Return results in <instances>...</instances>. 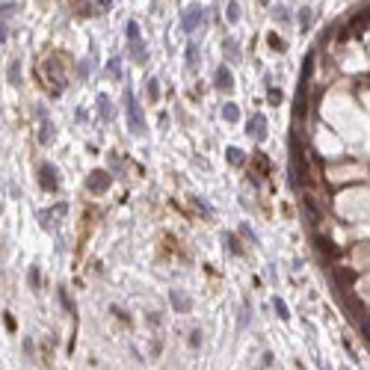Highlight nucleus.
Masks as SVG:
<instances>
[{"instance_id":"f257e3e1","label":"nucleus","mask_w":370,"mask_h":370,"mask_svg":"<svg viewBox=\"0 0 370 370\" xmlns=\"http://www.w3.org/2000/svg\"><path fill=\"white\" fill-rule=\"evenodd\" d=\"M308 181H311V166L305 163L302 148L293 142V184H296V187H302V184H308Z\"/></svg>"},{"instance_id":"f03ea898","label":"nucleus","mask_w":370,"mask_h":370,"mask_svg":"<svg viewBox=\"0 0 370 370\" xmlns=\"http://www.w3.org/2000/svg\"><path fill=\"white\" fill-rule=\"evenodd\" d=\"M125 107H128V122H131V134H142L145 125H142V116H139V104H136L134 92L128 89L125 92Z\"/></svg>"},{"instance_id":"7ed1b4c3","label":"nucleus","mask_w":370,"mask_h":370,"mask_svg":"<svg viewBox=\"0 0 370 370\" xmlns=\"http://www.w3.org/2000/svg\"><path fill=\"white\" fill-rule=\"evenodd\" d=\"M370 27V9H364V12H358L349 24H346V30H343V36L340 39H352V36H361L364 30Z\"/></svg>"},{"instance_id":"20e7f679","label":"nucleus","mask_w":370,"mask_h":370,"mask_svg":"<svg viewBox=\"0 0 370 370\" xmlns=\"http://www.w3.org/2000/svg\"><path fill=\"white\" fill-rule=\"evenodd\" d=\"M343 305H346V311H349V320H352V323H361V320L367 317V311H364V302H361L358 296H352V293H343Z\"/></svg>"},{"instance_id":"39448f33","label":"nucleus","mask_w":370,"mask_h":370,"mask_svg":"<svg viewBox=\"0 0 370 370\" xmlns=\"http://www.w3.org/2000/svg\"><path fill=\"white\" fill-rule=\"evenodd\" d=\"M45 74H51V80H54V95H60L63 92V66H60V60L54 57V60H48L45 63Z\"/></svg>"},{"instance_id":"423d86ee","label":"nucleus","mask_w":370,"mask_h":370,"mask_svg":"<svg viewBox=\"0 0 370 370\" xmlns=\"http://www.w3.org/2000/svg\"><path fill=\"white\" fill-rule=\"evenodd\" d=\"M110 184H113V178H110L107 172H92V175L86 178L89 193H107V190H110Z\"/></svg>"},{"instance_id":"0eeeda50","label":"nucleus","mask_w":370,"mask_h":370,"mask_svg":"<svg viewBox=\"0 0 370 370\" xmlns=\"http://www.w3.org/2000/svg\"><path fill=\"white\" fill-rule=\"evenodd\" d=\"M181 24H184V30H187V33H196V30H199V24H202V6H196V3H193V6L184 12Z\"/></svg>"},{"instance_id":"6e6552de","label":"nucleus","mask_w":370,"mask_h":370,"mask_svg":"<svg viewBox=\"0 0 370 370\" xmlns=\"http://www.w3.org/2000/svg\"><path fill=\"white\" fill-rule=\"evenodd\" d=\"M39 175H42L39 181H42V187H45V190H51V193H54V190L60 187V181H57V169L51 166V163H45V166L39 169Z\"/></svg>"},{"instance_id":"1a4fd4ad","label":"nucleus","mask_w":370,"mask_h":370,"mask_svg":"<svg viewBox=\"0 0 370 370\" xmlns=\"http://www.w3.org/2000/svg\"><path fill=\"white\" fill-rule=\"evenodd\" d=\"M302 210H305L308 225H317V222H320V207H317V202H314V196H305L302 199Z\"/></svg>"},{"instance_id":"9d476101","label":"nucleus","mask_w":370,"mask_h":370,"mask_svg":"<svg viewBox=\"0 0 370 370\" xmlns=\"http://www.w3.org/2000/svg\"><path fill=\"white\" fill-rule=\"evenodd\" d=\"M314 243H317V249H320L323 255H332V258H335L337 252H340V249L335 246V240H332V237H326V234H314Z\"/></svg>"},{"instance_id":"9b49d317","label":"nucleus","mask_w":370,"mask_h":370,"mask_svg":"<svg viewBox=\"0 0 370 370\" xmlns=\"http://www.w3.org/2000/svg\"><path fill=\"white\" fill-rule=\"evenodd\" d=\"M335 281L340 290H346L352 281H355V269H335Z\"/></svg>"},{"instance_id":"f8f14e48","label":"nucleus","mask_w":370,"mask_h":370,"mask_svg":"<svg viewBox=\"0 0 370 370\" xmlns=\"http://www.w3.org/2000/svg\"><path fill=\"white\" fill-rule=\"evenodd\" d=\"M249 134L255 136V139H264V136H267V119H264V116H255L252 125H249Z\"/></svg>"},{"instance_id":"ddd939ff","label":"nucleus","mask_w":370,"mask_h":370,"mask_svg":"<svg viewBox=\"0 0 370 370\" xmlns=\"http://www.w3.org/2000/svg\"><path fill=\"white\" fill-rule=\"evenodd\" d=\"M216 89H222V92H228L231 89V71L225 66L216 68Z\"/></svg>"},{"instance_id":"4468645a","label":"nucleus","mask_w":370,"mask_h":370,"mask_svg":"<svg viewBox=\"0 0 370 370\" xmlns=\"http://www.w3.org/2000/svg\"><path fill=\"white\" fill-rule=\"evenodd\" d=\"M131 54H134V63H145L148 60V48L139 45V39H131Z\"/></svg>"},{"instance_id":"2eb2a0df","label":"nucleus","mask_w":370,"mask_h":370,"mask_svg":"<svg viewBox=\"0 0 370 370\" xmlns=\"http://www.w3.org/2000/svg\"><path fill=\"white\" fill-rule=\"evenodd\" d=\"M98 113H101L104 122L113 119V107H110V98H107V95H98Z\"/></svg>"},{"instance_id":"dca6fc26","label":"nucleus","mask_w":370,"mask_h":370,"mask_svg":"<svg viewBox=\"0 0 370 370\" xmlns=\"http://www.w3.org/2000/svg\"><path fill=\"white\" fill-rule=\"evenodd\" d=\"M51 139H54V125H51V122H45V125H42V131H39V142H42V145H48Z\"/></svg>"},{"instance_id":"f3484780","label":"nucleus","mask_w":370,"mask_h":370,"mask_svg":"<svg viewBox=\"0 0 370 370\" xmlns=\"http://www.w3.org/2000/svg\"><path fill=\"white\" fill-rule=\"evenodd\" d=\"M222 51L228 54V60H231V63H234V60H240V48H237V45L231 42V39H225V45H222Z\"/></svg>"},{"instance_id":"a211bd4d","label":"nucleus","mask_w":370,"mask_h":370,"mask_svg":"<svg viewBox=\"0 0 370 370\" xmlns=\"http://www.w3.org/2000/svg\"><path fill=\"white\" fill-rule=\"evenodd\" d=\"M222 119H225V122H237V119H240V110H237L234 104H225V107H222Z\"/></svg>"},{"instance_id":"6ab92c4d","label":"nucleus","mask_w":370,"mask_h":370,"mask_svg":"<svg viewBox=\"0 0 370 370\" xmlns=\"http://www.w3.org/2000/svg\"><path fill=\"white\" fill-rule=\"evenodd\" d=\"M169 299H172V305H175L178 311H190V302H187V299H184L178 290H175V293H169Z\"/></svg>"},{"instance_id":"aec40b11","label":"nucleus","mask_w":370,"mask_h":370,"mask_svg":"<svg viewBox=\"0 0 370 370\" xmlns=\"http://www.w3.org/2000/svg\"><path fill=\"white\" fill-rule=\"evenodd\" d=\"M272 308H275V314H278L281 320H287V317H290V311H287V305L281 302V299H272Z\"/></svg>"},{"instance_id":"412c9836","label":"nucleus","mask_w":370,"mask_h":370,"mask_svg":"<svg viewBox=\"0 0 370 370\" xmlns=\"http://www.w3.org/2000/svg\"><path fill=\"white\" fill-rule=\"evenodd\" d=\"M187 63H190L193 68L199 66V48H196V45H190V48H187Z\"/></svg>"},{"instance_id":"4be33fe9","label":"nucleus","mask_w":370,"mask_h":370,"mask_svg":"<svg viewBox=\"0 0 370 370\" xmlns=\"http://www.w3.org/2000/svg\"><path fill=\"white\" fill-rule=\"evenodd\" d=\"M225 15H228V21H231V24L240 18V6H237V0H231V3H228V12H225Z\"/></svg>"},{"instance_id":"5701e85b","label":"nucleus","mask_w":370,"mask_h":370,"mask_svg":"<svg viewBox=\"0 0 370 370\" xmlns=\"http://www.w3.org/2000/svg\"><path fill=\"white\" fill-rule=\"evenodd\" d=\"M9 80H12L15 86L21 83V71H18V63H12V66H9Z\"/></svg>"},{"instance_id":"b1692460","label":"nucleus","mask_w":370,"mask_h":370,"mask_svg":"<svg viewBox=\"0 0 370 370\" xmlns=\"http://www.w3.org/2000/svg\"><path fill=\"white\" fill-rule=\"evenodd\" d=\"M228 160H231V163H243L246 157H243V151H240V148H228Z\"/></svg>"},{"instance_id":"393cba45","label":"nucleus","mask_w":370,"mask_h":370,"mask_svg":"<svg viewBox=\"0 0 370 370\" xmlns=\"http://www.w3.org/2000/svg\"><path fill=\"white\" fill-rule=\"evenodd\" d=\"M157 95H160V89H157V80L151 77V80H148V98H151V101H157Z\"/></svg>"},{"instance_id":"a878e982","label":"nucleus","mask_w":370,"mask_h":370,"mask_svg":"<svg viewBox=\"0 0 370 370\" xmlns=\"http://www.w3.org/2000/svg\"><path fill=\"white\" fill-rule=\"evenodd\" d=\"M107 74H110V77H116V74H122V66H119V60H113V63L107 66Z\"/></svg>"},{"instance_id":"bb28decb","label":"nucleus","mask_w":370,"mask_h":370,"mask_svg":"<svg viewBox=\"0 0 370 370\" xmlns=\"http://www.w3.org/2000/svg\"><path fill=\"white\" fill-rule=\"evenodd\" d=\"M249 326V305H243V311H240V329H246Z\"/></svg>"},{"instance_id":"cd10ccee","label":"nucleus","mask_w":370,"mask_h":370,"mask_svg":"<svg viewBox=\"0 0 370 370\" xmlns=\"http://www.w3.org/2000/svg\"><path fill=\"white\" fill-rule=\"evenodd\" d=\"M128 39H139V24H136V21L128 24Z\"/></svg>"},{"instance_id":"c85d7f7f","label":"nucleus","mask_w":370,"mask_h":370,"mask_svg":"<svg viewBox=\"0 0 370 370\" xmlns=\"http://www.w3.org/2000/svg\"><path fill=\"white\" fill-rule=\"evenodd\" d=\"M60 299H63V305H66V311H74V302L66 296V290H60Z\"/></svg>"},{"instance_id":"c756f323","label":"nucleus","mask_w":370,"mask_h":370,"mask_svg":"<svg viewBox=\"0 0 370 370\" xmlns=\"http://www.w3.org/2000/svg\"><path fill=\"white\" fill-rule=\"evenodd\" d=\"M190 343H193V346H202V332H199V329L190 335Z\"/></svg>"},{"instance_id":"7c9ffc66","label":"nucleus","mask_w":370,"mask_h":370,"mask_svg":"<svg viewBox=\"0 0 370 370\" xmlns=\"http://www.w3.org/2000/svg\"><path fill=\"white\" fill-rule=\"evenodd\" d=\"M30 284H33V287H39V269H30Z\"/></svg>"},{"instance_id":"2f4dec72","label":"nucleus","mask_w":370,"mask_h":370,"mask_svg":"<svg viewBox=\"0 0 370 370\" xmlns=\"http://www.w3.org/2000/svg\"><path fill=\"white\" fill-rule=\"evenodd\" d=\"M240 231H243V237H246V240H249V243H255V234H252V231H249V228H246V225H240Z\"/></svg>"},{"instance_id":"473e14b6","label":"nucleus","mask_w":370,"mask_h":370,"mask_svg":"<svg viewBox=\"0 0 370 370\" xmlns=\"http://www.w3.org/2000/svg\"><path fill=\"white\" fill-rule=\"evenodd\" d=\"M95 3H98V6H104V9H107V6H110L113 0H95Z\"/></svg>"},{"instance_id":"72a5a7b5","label":"nucleus","mask_w":370,"mask_h":370,"mask_svg":"<svg viewBox=\"0 0 370 370\" xmlns=\"http://www.w3.org/2000/svg\"><path fill=\"white\" fill-rule=\"evenodd\" d=\"M3 39H6V27H3V24H0V42H3Z\"/></svg>"}]
</instances>
